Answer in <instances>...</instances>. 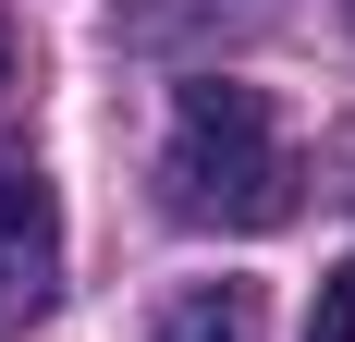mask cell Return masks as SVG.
Instances as JSON below:
<instances>
[{
    "label": "cell",
    "mask_w": 355,
    "mask_h": 342,
    "mask_svg": "<svg viewBox=\"0 0 355 342\" xmlns=\"http://www.w3.org/2000/svg\"><path fill=\"white\" fill-rule=\"evenodd\" d=\"M159 208L196 233H270L294 220V147L270 123L245 73H196L172 98V147H159Z\"/></svg>",
    "instance_id": "obj_1"
},
{
    "label": "cell",
    "mask_w": 355,
    "mask_h": 342,
    "mask_svg": "<svg viewBox=\"0 0 355 342\" xmlns=\"http://www.w3.org/2000/svg\"><path fill=\"white\" fill-rule=\"evenodd\" d=\"M62 306V196L25 147H0V330H37Z\"/></svg>",
    "instance_id": "obj_2"
},
{
    "label": "cell",
    "mask_w": 355,
    "mask_h": 342,
    "mask_svg": "<svg viewBox=\"0 0 355 342\" xmlns=\"http://www.w3.org/2000/svg\"><path fill=\"white\" fill-rule=\"evenodd\" d=\"M159 342H270V306L257 281H184L159 306Z\"/></svg>",
    "instance_id": "obj_3"
},
{
    "label": "cell",
    "mask_w": 355,
    "mask_h": 342,
    "mask_svg": "<svg viewBox=\"0 0 355 342\" xmlns=\"http://www.w3.org/2000/svg\"><path fill=\"white\" fill-rule=\"evenodd\" d=\"M306 342H355V257L319 281V318H306Z\"/></svg>",
    "instance_id": "obj_4"
},
{
    "label": "cell",
    "mask_w": 355,
    "mask_h": 342,
    "mask_svg": "<svg viewBox=\"0 0 355 342\" xmlns=\"http://www.w3.org/2000/svg\"><path fill=\"white\" fill-rule=\"evenodd\" d=\"M12 123H25V25L0 12V147H12Z\"/></svg>",
    "instance_id": "obj_5"
},
{
    "label": "cell",
    "mask_w": 355,
    "mask_h": 342,
    "mask_svg": "<svg viewBox=\"0 0 355 342\" xmlns=\"http://www.w3.org/2000/svg\"><path fill=\"white\" fill-rule=\"evenodd\" d=\"M172 25H196V0H135L123 12V37H172Z\"/></svg>",
    "instance_id": "obj_6"
},
{
    "label": "cell",
    "mask_w": 355,
    "mask_h": 342,
    "mask_svg": "<svg viewBox=\"0 0 355 342\" xmlns=\"http://www.w3.org/2000/svg\"><path fill=\"white\" fill-rule=\"evenodd\" d=\"M343 12H355V0H343Z\"/></svg>",
    "instance_id": "obj_7"
}]
</instances>
